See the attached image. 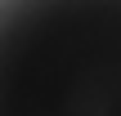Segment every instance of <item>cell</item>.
<instances>
[{
	"instance_id": "cell-1",
	"label": "cell",
	"mask_w": 121,
	"mask_h": 116,
	"mask_svg": "<svg viewBox=\"0 0 121 116\" xmlns=\"http://www.w3.org/2000/svg\"><path fill=\"white\" fill-rule=\"evenodd\" d=\"M0 116H121V0H0Z\"/></svg>"
}]
</instances>
